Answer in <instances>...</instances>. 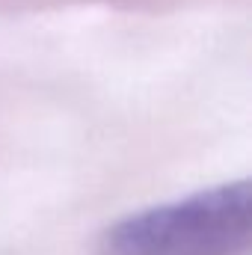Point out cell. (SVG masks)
<instances>
[{
	"label": "cell",
	"instance_id": "1",
	"mask_svg": "<svg viewBox=\"0 0 252 255\" xmlns=\"http://www.w3.org/2000/svg\"><path fill=\"white\" fill-rule=\"evenodd\" d=\"M252 232L250 181L148 208L107 232L113 255H241Z\"/></svg>",
	"mask_w": 252,
	"mask_h": 255
}]
</instances>
